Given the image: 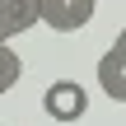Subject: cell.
Segmentation results:
<instances>
[{
    "mask_svg": "<svg viewBox=\"0 0 126 126\" xmlns=\"http://www.w3.org/2000/svg\"><path fill=\"white\" fill-rule=\"evenodd\" d=\"M117 42H122V47H126V28H122V33H117Z\"/></svg>",
    "mask_w": 126,
    "mask_h": 126,
    "instance_id": "7",
    "label": "cell"
},
{
    "mask_svg": "<svg viewBox=\"0 0 126 126\" xmlns=\"http://www.w3.org/2000/svg\"><path fill=\"white\" fill-rule=\"evenodd\" d=\"M0 42H9V28H5V19H0Z\"/></svg>",
    "mask_w": 126,
    "mask_h": 126,
    "instance_id": "6",
    "label": "cell"
},
{
    "mask_svg": "<svg viewBox=\"0 0 126 126\" xmlns=\"http://www.w3.org/2000/svg\"><path fill=\"white\" fill-rule=\"evenodd\" d=\"M42 112H47L51 122H61V126L79 122V117L89 112V94H84V84H75V79H56V84H47V94H42Z\"/></svg>",
    "mask_w": 126,
    "mask_h": 126,
    "instance_id": "1",
    "label": "cell"
},
{
    "mask_svg": "<svg viewBox=\"0 0 126 126\" xmlns=\"http://www.w3.org/2000/svg\"><path fill=\"white\" fill-rule=\"evenodd\" d=\"M19 75H23V61H19V51H14L9 42H0V94H9V89L19 84Z\"/></svg>",
    "mask_w": 126,
    "mask_h": 126,
    "instance_id": "5",
    "label": "cell"
},
{
    "mask_svg": "<svg viewBox=\"0 0 126 126\" xmlns=\"http://www.w3.org/2000/svg\"><path fill=\"white\" fill-rule=\"evenodd\" d=\"M98 89L112 98V103H126V47L122 42H112L103 56H98Z\"/></svg>",
    "mask_w": 126,
    "mask_h": 126,
    "instance_id": "3",
    "label": "cell"
},
{
    "mask_svg": "<svg viewBox=\"0 0 126 126\" xmlns=\"http://www.w3.org/2000/svg\"><path fill=\"white\" fill-rule=\"evenodd\" d=\"M98 0H42V23L56 33H79L94 19Z\"/></svg>",
    "mask_w": 126,
    "mask_h": 126,
    "instance_id": "2",
    "label": "cell"
},
{
    "mask_svg": "<svg viewBox=\"0 0 126 126\" xmlns=\"http://www.w3.org/2000/svg\"><path fill=\"white\" fill-rule=\"evenodd\" d=\"M0 19H5L9 37L14 33H28V28L42 23V0H0Z\"/></svg>",
    "mask_w": 126,
    "mask_h": 126,
    "instance_id": "4",
    "label": "cell"
}]
</instances>
